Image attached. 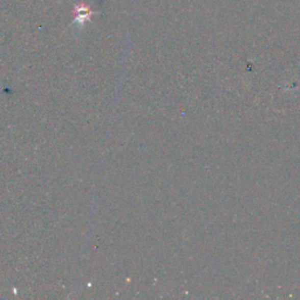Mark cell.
Listing matches in <instances>:
<instances>
[{"label": "cell", "mask_w": 300, "mask_h": 300, "mask_svg": "<svg viewBox=\"0 0 300 300\" xmlns=\"http://www.w3.org/2000/svg\"><path fill=\"white\" fill-rule=\"evenodd\" d=\"M93 15V11L90 10L88 5L84 3L78 4L74 7V21H77L79 25H84L85 22L89 21Z\"/></svg>", "instance_id": "1"}]
</instances>
